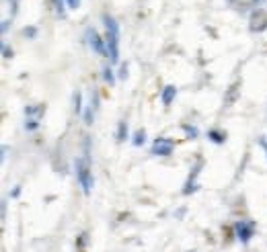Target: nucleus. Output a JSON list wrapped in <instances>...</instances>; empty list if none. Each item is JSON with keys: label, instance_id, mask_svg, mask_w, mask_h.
Masks as SVG:
<instances>
[{"label": "nucleus", "instance_id": "nucleus-1", "mask_svg": "<svg viewBox=\"0 0 267 252\" xmlns=\"http://www.w3.org/2000/svg\"><path fill=\"white\" fill-rule=\"evenodd\" d=\"M103 21H105V43L109 47V58L111 62H117L120 59V29H117L115 19L109 15H105Z\"/></svg>", "mask_w": 267, "mask_h": 252}, {"label": "nucleus", "instance_id": "nucleus-2", "mask_svg": "<svg viewBox=\"0 0 267 252\" xmlns=\"http://www.w3.org/2000/svg\"><path fill=\"white\" fill-rule=\"evenodd\" d=\"M76 174L78 180L84 189V193H91V187H93V176H91V166H88V158L84 156L82 160H76Z\"/></svg>", "mask_w": 267, "mask_h": 252}, {"label": "nucleus", "instance_id": "nucleus-3", "mask_svg": "<svg viewBox=\"0 0 267 252\" xmlns=\"http://www.w3.org/2000/svg\"><path fill=\"white\" fill-rule=\"evenodd\" d=\"M253 234H255V221H251V219H241L239 224H236V236H239V240L245 242V244L253 238Z\"/></svg>", "mask_w": 267, "mask_h": 252}, {"label": "nucleus", "instance_id": "nucleus-4", "mask_svg": "<svg viewBox=\"0 0 267 252\" xmlns=\"http://www.w3.org/2000/svg\"><path fill=\"white\" fill-rule=\"evenodd\" d=\"M43 113H45V107H43V105L27 107V109H25V115H27V123H25V125H27V129H35Z\"/></svg>", "mask_w": 267, "mask_h": 252}, {"label": "nucleus", "instance_id": "nucleus-5", "mask_svg": "<svg viewBox=\"0 0 267 252\" xmlns=\"http://www.w3.org/2000/svg\"><path fill=\"white\" fill-rule=\"evenodd\" d=\"M152 152L158 154V156H169L173 152V142L171 139H166V137H158L154 146H152Z\"/></svg>", "mask_w": 267, "mask_h": 252}, {"label": "nucleus", "instance_id": "nucleus-6", "mask_svg": "<svg viewBox=\"0 0 267 252\" xmlns=\"http://www.w3.org/2000/svg\"><path fill=\"white\" fill-rule=\"evenodd\" d=\"M88 41H91V45H93V49L97 54H101V56H105L107 54V49H105V41L101 37H99V33L97 31H88Z\"/></svg>", "mask_w": 267, "mask_h": 252}, {"label": "nucleus", "instance_id": "nucleus-7", "mask_svg": "<svg viewBox=\"0 0 267 252\" xmlns=\"http://www.w3.org/2000/svg\"><path fill=\"white\" fill-rule=\"evenodd\" d=\"M173 97H175V86H166L164 93H163V103H164V105H171Z\"/></svg>", "mask_w": 267, "mask_h": 252}, {"label": "nucleus", "instance_id": "nucleus-8", "mask_svg": "<svg viewBox=\"0 0 267 252\" xmlns=\"http://www.w3.org/2000/svg\"><path fill=\"white\" fill-rule=\"evenodd\" d=\"M125 134H127L125 121H122V123H120V132H117V139H120V142H123V139H125Z\"/></svg>", "mask_w": 267, "mask_h": 252}, {"label": "nucleus", "instance_id": "nucleus-9", "mask_svg": "<svg viewBox=\"0 0 267 252\" xmlns=\"http://www.w3.org/2000/svg\"><path fill=\"white\" fill-rule=\"evenodd\" d=\"M210 137L214 139L216 144H222V142H224V136H220L218 132H210Z\"/></svg>", "mask_w": 267, "mask_h": 252}, {"label": "nucleus", "instance_id": "nucleus-10", "mask_svg": "<svg viewBox=\"0 0 267 252\" xmlns=\"http://www.w3.org/2000/svg\"><path fill=\"white\" fill-rule=\"evenodd\" d=\"M142 142H144V132H138V134H136V139H134V144L140 146Z\"/></svg>", "mask_w": 267, "mask_h": 252}, {"label": "nucleus", "instance_id": "nucleus-11", "mask_svg": "<svg viewBox=\"0 0 267 252\" xmlns=\"http://www.w3.org/2000/svg\"><path fill=\"white\" fill-rule=\"evenodd\" d=\"M105 80H107V82H109V84L113 82V74H111V70H109V68L105 70Z\"/></svg>", "mask_w": 267, "mask_h": 252}, {"label": "nucleus", "instance_id": "nucleus-12", "mask_svg": "<svg viewBox=\"0 0 267 252\" xmlns=\"http://www.w3.org/2000/svg\"><path fill=\"white\" fill-rule=\"evenodd\" d=\"M68 4H70V6H74V8H76L78 4H81V0H68Z\"/></svg>", "mask_w": 267, "mask_h": 252}]
</instances>
